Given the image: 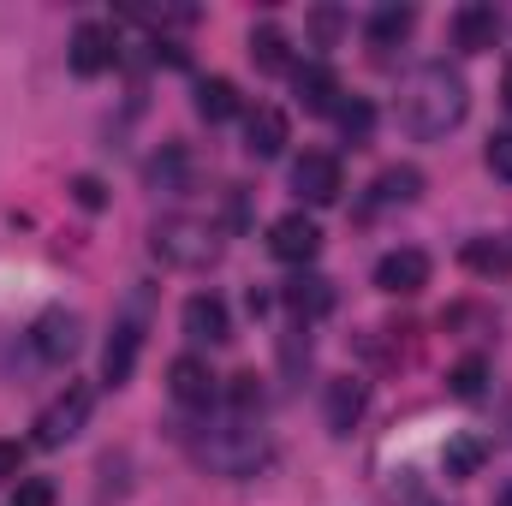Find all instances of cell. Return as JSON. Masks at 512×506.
Listing matches in <instances>:
<instances>
[{"mask_svg": "<svg viewBox=\"0 0 512 506\" xmlns=\"http://www.w3.org/2000/svg\"><path fill=\"white\" fill-rule=\"evenodd\" d=\"M465 108H471V90H465L459 66H447V60H423L405 78V90H399V126L411 131L417 143L447 137V131L465 120Z\"/></svg>", "mask_w": 512, "mask_h": 506, "instance_id": "cell-1", "label": "cell"}, {"mask_svg": "<svg viewBox=\"0 0 512 506\" xmlns=\"http://www.w3.org/2000/svg\"><path fill=\"white\" fill-rule=\"evenodd\" d=\"M215 477H251L256 465L268 459V441H262V429H251V417H233V423H221V429H209V435H197V447H191Z\"/></svg>", "mask_w": 512, "mask_h": 506, "instance_id": "cell-2", "label": "cell"}, {"mask_svg": "<svg viewBox=\"0 0 512 506\" xmlns=\"http://www.w3.org/2000/svg\"><path fill=\"white\" fill-rule=\"evenodd\" d=\"M149 245L161 262H173V268H209L215 262V227H203V221H185V215H173V221H155V233H149Z\"/></svg>", "mask_w": 512, "mask_h": 506, "instance_id": "cell-3", "label": "cell"}, {"mask_svg": "<svg viewBox=\"0 0 512 506\" xmlns=\"http://www.w3.org/2000/svg\"><path fill=\"white\" fill-rule=\"evenodd\" d=\"M90 405H96V393H90L84 381H72V387H66V393L36 417V447H66V441L90 423Z\"/></svg>", "mask_w": 512, "mask_h": 506, "instance_id": "cell-4", "label": "cell"}, {"mask_svg": "<svg viewBox=\"0 0 512 506\" xmlns=\"http://www.w3.org/2000/svg\"><path fill=\"white\" fill-rule=\"evenodd\" d=\"M292 191H298L310 209H322V203H340V191H346V179H340V161H334V155H322V149H304V155L292 161Z\"/></svg>", "mask_w": 512, "mask_h": 506, "instance_id": "cell-5", "label": "cell"}, {"mask_svg": "<svg viewBox=\"0 0 512 506\" xmlns=\"http://www.w3.org/2000/svg\"><path fill=\"white\" fill-rule=\"evenodd\" d=\"M268 251L298 268V262H310V256L322 251V227H316L304 209H292V215H280V221L268 227Z\"/></svg>", "mask_w": 512, "mask_h": 506, "instance_id": "cell-6", "label": "cell"}, {"mask_svg": "<svg viewBox=\"0 0 512 506\" xmlns=\"http://www.w3.org/2000/svg\"><path fill=\"white\" fill-rule=\"evenodd\" d=\"M185 334H191V346H227V340H233V316H227V304H221L215 292L185 298Z\"/></svg>", "mask_w": 512, "mask_h": 506, "instance_id": "cell-7", "label": "cell"}, {"mask_svg": "<svg viewBox=\"0 0 512 506\" xmlns=\"http://www.w3.org/2000/svg\"><path fill=\"white\" fill-rule=\"evenodd\" d=\"M30 346H36L42 364H66L78 352V316L72 310H42L36 328H30Z\"/></svg>", "mask_w": 512, "mask_h": 506, "instance_id": "cell-8", "label": "cell"}, {"mask_svg": "<svg viewBox=\"0 0 512 506\" xmlns=\"http://www.w3.org/2000/svg\"><path fill=\"white\" fill-rule=\"evenodd\" d=\"M364 405H370V387H364L358 376H334L328 393H322V417H328L334 435H352L358 417H364Z\"/></svg>", "mask_w": 512, "mask_h": 506, "instance_id": "cell-9", "label": "cell"}, {"mask_svg": "<svg viewBox=\"0 0 512 506\" xmlns=\"http://www.w3.org/2000/svg\"><path fill=\"white\" fill-rule=\"evenodd\" d=\"M376 286L382 292H393V298H411V292H423L429 286V256L423 251H387L382 262H376Z\"/></svg>", "mask_w": 512, "mask_h": 506, "instance_id": "cell-10", "label": "cell"}, {"mask_svg": "<svg viewBox=\"0 0 512 506\" xmlns=\"http://www.w3.org/2000/svg\"><path fill=\"white\" fill-rule=\"evenodd\" d=\"M108 66H114V30L96 24V18L78 24V30H72V72H78V78H102Z\"/></svg>", "mask_w": 512, "mask_h": 506, "instance_id": "cell-11", "label": "cell"}, {"mask_svg": "<svg viewBox=\"0 0 512 506\" xmlns=\"http://www.w3.org/2000/svg\"><path fill=\"white\" fill-rule=\"evenodd\" d=\"M167 387H173V399L191 405V411H209V405H215V370H209L203 358H173V364H167Z\"/></svg>", "mask_w": 512, "mask_h": 506, "instance_id": "cell-12", "label": "cell"}, {"mask_svg": "<svg viewBox=\"0 0 512 506\" xmlns=\"http://www.w3.org/2000/svg\"><path fill=\"white\" fill-rule=\"evenodd\" d=\"M495 36H501V12H495L489 0H471V6H459V12H453V42H459L465 54L495 48Z\"/></svg>", "mask_w": 512, "mask_h": 506, "instance_id": "cell-13", "label": "cell"}, {"mask_svg": "<svg viewBox=\"0 0 512 506\" xmlns=\"http://www.w3.org/2000/svg\"><path fill=\"white\" fill-rule=\"evenodd\" d=\"M292 90H298L304 114H340V78H334L322 60H304V66L292 72Z\"/></svg>", "mask_w": 512, "mask_h": 506, "instance_id": "cell-14", "label": "cell"}, {"mask_svg": "<svg viewBox=\"0 0 512 506\" xmlns=\"http://www.w3.org/2000/svg\"><path fill=\"white\" fill-rule=\"evenodd\" d=\"M286 137H292V131H286V114H280V108L262 102V108L245 114V149H251L256 161H274V155L286 149Z\"/></svg>", "mask_w": 512, "mask_h": 506, "instance_id": "cell-15", "label": "cell"}, {"mask_svg": "<svg viewBox=\"0 0 512 506\" xmlns=\"http://www.w3.org/2000/svg\"><path fill=\"white\" fill-rule=\"evenodd\" d=\"M286 310L298 316V322H316V316H328L334 310V280H322V274H298V280H286Z\"/></svg>", "mask_w": 512, "mask_h": 506, "instance_id": "cell-16", "label": "cell"}, {"mask_svg": "<svg viewBox=\"0 0 512 506\" xmlns=\"http://www.w3.org/2000/svg\"><path fill=\"white\" fill-rule=\"evenodd\" d=\"M143 179H149V191H155V197H185V191H191V155H185L179 143H167V149L149 161V173H143Z\"/></svg>", "mask_w": 512, "mask_h": 506, "instance_id": "cell-17", "label": "cell"}, {"mask_svg": "<svg viewBox=\"0 0 512 506\" xmlns=\"http://www.w3.org/2000/svg\"><path fill=\"white\" fill-rule=\"evenodd\" d=\"M137 346H143V328L137 322H120L114 328V340H108V352H102V381H131V370H137Z\"/></svg>", "mask_w": 512, "mask_h": 506, "instance_id": "cell-18", "label": "cell"}, {"mask_svg": "<svg viewBox=\"0 0 512 506\" xmlns=\"http://www.w3.org/2000/svg\"><path fill=\"white\" fill-rule=\"evenodd\" d=\"M197 114H203L209 126L233 120V114H239V90H233V78H203V84H197Z\"/></svg>", "mask_w": 512, "mask_h": 506, "instance_id": "cell-19", "label": "cell"}, {"mask_svg": "<svg viewBox=\"0 0 512 506\" xmlns=\"http://www.w3.org/2000/svg\"><path fill=\"white\" fill-rule=\"evenodd\" d=\"M483 459H489V447H483L477 435H453V441H447V453H441V471H447L453 483H465V477H477V471H483Z\"/></svg>", "mask_w": 512, "mask_h": 506, "instance_id": "cell-20", "label": "cell"}, {"mask_svg": "<svg viewBox=\"0 0 512 506\" xmlns=\"http://www.w3.org/2000/svg\"><path fill=\"white\" fill-rule=\"evenodd\" d=\"M417 191H423V173L417 167H387L382 179L370 185V203L387 209V203H417Z\"/></svg>", "mask_w": 512, "mask_h": 506, "instance_id": "cell-21", "label": "cell"}, {"mask_svg": "<svg viewBox=\"0 0 512 506\" xmlns=\"http://www.w3.org/2000/svg\"><path fill=\"white\" fill-rule=\"evenodd\" d=\"M411 24H417V12H411V6H376L364 30H370V42H376V48H393V42H405V36H411Z\"/></svg>", "mask_w": 512, "mask_h": 506, "instance_id": "cell-22", "label": "cell"}, {"mask_svg": "<svg viewBox=\"0 0 512 506\" xmlns=\"http://www.w3.org/2000/svg\"><path fill=\"white\" fill-rule=\"evenodd\" d=\"M251 60L262 66V72H280V66H286V30L256 24V30H251Z\"/></svg>", "mask_w": 512, "mask_h": 506, "instance_id": "cell-23", "label": "cell"}, {"mask_svg": "<svg viewBox=\"0 0 512 506\" xmlns=\"http://www.w3.org/2000/svg\"><path fill=\"white\" fill-rule=\"evenodd\" d=\"M340 131H346V143L358 149V143H370V131H376V108L370 102H340Z\"/></svg>", "mask_w": 512, "mask_h": 506, "instance_id": "cell-24", "label": "cell"}, {"mask_svg": "<svg viewBox=\"0 0 512 506\" xmlns=\"http://www.w3.org/2000/svg\"><path fill=\"white\" fill-rule=\"evenodd\" d=\"M453 393L459 399H483V387H489V364L483 358H459V370H453Z\"/></svg>", "mask_w": 512, "mask_h": 506, "instance_id": "cell-25", "label": "cell"}, {"mask_svg": "<svg viewBox=\"0 0 512 506\" xmlns=\"http://www.w3.org/2000/svg\"><path fill=\"white\" fill-rule=\"evenodd\" d=\"M227 399H233V417H251V411H262V381H256L251 370H245V376H233Z\"/></svg>", "mask_w": 512, "mask_h": 506, "instance_id": "cell-26", "label": "cell"}, {"mask_svg": "<svg viewBox=\"0 0 512 506\" xmlns=\"http://www.w3.org/2000/svg\"><path fill=\"white\" fill-rule=\"evenodd\" d=\"M6 506H54V483H48V477H24Z\"/></svg>", "mask_w": 512, "mask_h": 506, "instance_id": "cell-27", "label": "cell"}, {"mask_svg": "<svg viewBox=\"0 0 512 506\" xmlns=\"http://www.w3.org/2000/svg\"><path fill=\"white\" fill-rule=\"evenodd\" d=\"M465 262H471V268H483V274H495V268H507V251H501V245H489V239H471V245H465Z\"/></svg>", "mask_w": 512, "mask_h": 506, "instance_id": "cell-28", "label": "cell"}, {"mask_svg": "<svg viewBox=\"0 0 512 506\" xmlns=\"http://www.w3.org/2000/svg\"><path fill=\"white\" fill-rule=\"evenodd\" d=\"M489 173H495V179H507V185H512V131H501V137H489Z\"/></svg>", "mask_w": 512, "mask_h": 506, "instance_id": "cell-29", "label": "cell"}, {"mask_svg": "<svg viewBox=\"0 0 512 506\" xmlns=\"http://www.w3.org/2000/svg\"><path fill=\"white\" fill-rule=\"evenodd\" d=\"M72 191H78V203H84V209H102V203H108L102 179H90V173H84V179H72Z\"/></svg>", "mask_w": 512, "mask_h": 506, "instance_id": "cell-30", "label": "cell"}, {"mask_svg": "<svg viewBox=\"0 0 512 506\" xmlns=\"http://www.w3.org/2000/svg\"><path fill=\"white\" fill-rule=\"evenodd\" d=\"M24 471V447L18 441H0V483H12Z\"/></svg>", "mask_w": 512, "mask_h": 506, "instance_id": "cell-31", "label": "cell"}, {"mask_svg": "<svg viewBox=\"0 0 512 506\" xmlns=\"http://www.w3.org/2000/svg\"><path fill=\"white\" fill-rule=\"evenodd\" d=\"M310 30H316V42H334V36H340V12H334V6H322V12L310 18Z\"/></svg>", "mask_w": 512, "mask_h": 506, "instance_id": "cell-32", "label": "cell"}, {"mask_svg": "<svg viewBox=\"0 0 512 506\" xmlns=\"http://www.w3.org/2000/svg\"><path fill=\"white\" fill-rule=\"evenodd\" d=\"M501 102H507V114H512V60H507V84H501Z\"/></svg>", "mask_w": 512, "mask_h": 506, "instance_id": "cell-33", "label": "cell"}]
</instances>
